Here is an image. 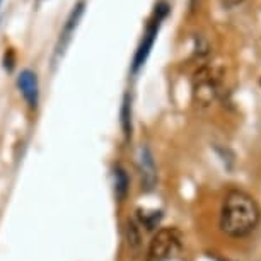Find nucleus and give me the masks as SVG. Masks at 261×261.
Listing matches in <instances>:
<instances>
[{
    "mask_svg": "<svg viewBox=\"0 0 261 261\" xmlns=\"http://www.w3.org/2000/svg\"><path fill=\"white\" fill-rule=\"evenodd\" d=\"M139 171H140V178L142 185L145 190H152L157 181V172H155V164L152 159V154L149 149H140L139 154Z\"/></svg>",
    "mask_w": 261,
    "mask_h": 261,
    "instance_id": "7",
    "label": "nucleus"
},
{
    "mask_svg": "<svg viewBox=\"0 0 261 261\" xmlns=\"http://www.w3.org/2000/svg\"><path fill=\"white\" fill-rule=\"evenodd\" d=\"M113 179H115V195L116 198L123 201L126 198L128 190H130V179H128L126 171L121 166H116L113 171Z\"/></svg>",
    "mask_w": 261,
    "mask_h": 261,
    "instance_id": "8",
    "label": "nucleus"
},
{
    "mask_svg": "<svg viewBox=\"0 0 261 261\" xmlns=\"http://www.w3.org/2000/svg\"><path fill=\"white\" fill-rule=\"evenodd\" d=\"M126 239H128V246H130V249L137 253V251L140 249L142 241H140L139 229H137L135 222H132V220H128V224H126Z\"/></svg>",
    "mask_w": 261,
    "mask_h": 261,
    "instance_id": "10",
    "label": "nucleus"
},
{
    "mask_svg": "<svg viewBox=\"0 0 261 261\" xmlns=\"http://www.w3.org/2000/svg\"><path fill=\"white\" fill-rule=\"evenodd\" d=\"M17 87L21 91L24 101L28 102L29 108H36L39 101V84H38V75L33 70H22L17 77Z\"/></svg>",
    "mask_w": 261,
    "mask_h": 261,
    "instance_id": "6",
    "label": "nucleus"
},
{
    "mask_svg": "<svg viewBox=\"0 0 261 261\" xmlns=\"http://www.w3.org/2000/svg\"><path fill=\"white\" fill-rule=\"evenodd\" d=\"M84 11H86V2L81 0V2H77L75 6H73L70 14H68L67 21H65V24H63V29L60 31L58 43H57V55H63L65 50H67V46L70 45L72 36L75 34V29L79 28V24H81Z\"/></svg>",
    "mask_w": 261,
    "mask_h": 261,
    "instance_id": "5",
    "label": "nucleus"
},
{
    "mask_svg": "<svg viewBox=\"0 0 261 261\" xmlns=\"http://www.w3.org/2000/svg\"><path fill=\"white\" fill-rule=\"evenodd\" d=\"M196 2H198V0H191V7H193V6H195V4H196Z\"/></svg>",
    "mask_w": 261,
    "mask_h": 261,
    "instance_id": "13",
    "label": "nucleus"
},
{
    "mask_svg": "<svg viewBox=\"0 0 261 261\" xmlns=\"http://www.w3.org/2000/svg\"><path fill=\"white\" fill-rule=\"evenodd\" d=\"M181 234L174 227H164L150 241L147 261H167L179 251Z\"/></svg>",
    "mask_w": 261,
    "mask_h": 261,
    "instance_id": "3",
    "label": "nucleus"
},
{
    "mask_svg": "<svg viewBox=\"0 0 261 261\" xmlns=\"http://www.w3.org/2000/svg\"><path fill=\"white\" fill-rule=\"evenodd\" d=\"M244 0H220V4L225 7V9H236L238 6H241Z\"/></svg>",
    "mask_w": 261,
    "mask_h": 261,
    "instance_id": "12",
    "label": "nucleus"
},
{
    "mask_svg": "<svg viewBox=\"0 0 261 261\" xmlns=\"http://www.w3.org/2000/svg\"><path fill=\"white\" fill-rule=\"evenodd\" d=\"M121 128H123V134H125L126 139L132 137V101L130 96H125L123 99V106H121Z\"/></svg>",
    "mask_w": 261,
    "mask_h": 261,
    "instance_id": "9",
    "label": "nucleus"
},
{
    "mask_svg": "<svg viewBox=\"0 0 261 261\" xmlns=\"http://www.w3.org/2000/svg\"><path fill=\"white\" fill-rule=\"evenodd\" d=\"M159 212H154V215L149 217V214H144V212H140V220H142V224L145 225L147 229H154L155 227V224L159 222V219H161V215H157Z\"/></svg>",
    "mask_w": 261,
    "mask_h": 261,
    "instance_id": "11",
    "label": "nucleus"
},
{
    "mask_svg": "<svg viewBox=\"0 0 261 261\" xmlns=\"http://www.w3.org/2000/svg\"><path fill=\"white\" fill-rule=\"evenodd\" d=\"M195 97L203 106H208L217 96V81L214 77V72L208 67L200 68L195 73Z\"/></svg>",
    "mask_w": 261,
    "mask_h": 261,
    "instance_id": "4",
    "label": "nucleus"
},
{
    "mask_svg": "<svg viewBox=\"0 0 261 261\" xmlns=\"http://www.w3.org/2000/svg\"><path fill=\"white\" fill-rule=\"evenodd\" d=\"M261 212L253 196L232 190L225 195L220 212V229L232 238H244L259 224Z\"/></svg>",
    "mask_w": 261,
    "mask_h": 261,
    "instance_id": "1",
    "label": "nucleus"
},
{
    "mask_svg": "<svg viewBox=\"0 0 261 261\" xmlns=\"http://www.w3.org/2000/svg\"><path fill=\"white\" fill-rule=\"evenodd\" d=\"M167 12H169V6H167L166 2H159L155 6L154 17H152V21L147 24L144 38H142L140 45H139V48H137V51H135L134 65H132V70H134V72H137L139 68L144 67V63L147 62V58H149L150 51H152V46H154V43H155L157 33H159V28H161L162 21L166 19Z\"/></svg>",
    "mask_w": 261,
    "mask_h": 261,
    "instance_id": "2",
    "label": "nucleus"
}]
</instances>
